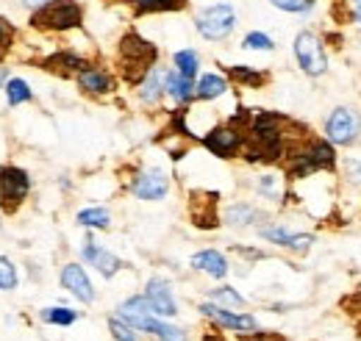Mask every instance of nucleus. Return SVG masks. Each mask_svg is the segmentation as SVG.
<instances>
[{
  "label": "nucleus",
  "instance_id": "9",
  "mask_svg": "<svg viewBox=\"0 0 361 341\" xmlns=\"http://www.w3.org/2000/svg\"><path fill=\"white\" fill-rule=\"evenodd\" d=\"M259 236L267 239L275 247H283V250L295 253V256H306L312 250V244H314V236L312 233H295V230H289L281 222H272V225L259 228Z\"/></svg>",
  "mask_w": 361,
  "mask_h": 341
},
{
  "label": "nucleus",
  "instance_id": "27",
  "mask_svg": "<svg viewBox=\"0 0 361 341\" xmlns=\"http://www.w3.org/2000/svg\"><path fill=\"white\" fill-rule=\"evenodd\" d=\"M242 47L245 50H259V53H272L275 50V39H272L270 34H264V31H250V34H245Z\"/></svg>",
  "mask_w": 361,
  "mask_h": 341
},
{
  "label": "nucleus",
  "instance_id": "13",
  "mask_svg": "<svg viewBox=\"0 0 361 341\" xmlns=\"http://www.w3.org/2000/svg\"><path fill=\"white\" fill-rule=\"evenodd\" d=\"M145 297H147V302H150V308H153L156 316H176V314H178L173 289H170V283L161 280V278H150V280H147Z\"/></svg>",
  "mask_w": 361,
  "mask_h": 341
},
{
  "label": "nucleus",
  "instance_id": "22",
  "mask_svg": "<svg viewBox=\"0 0 361 341\" xmlns=\"http://www.w3.org/2000/svg\"><path fill=\"white\" fill-rule=\"evenodd\" d=\"M164 89H167V94L176 103H180V106H186L195 97V84L189 78H183L178 70H164Z\"/></svg>",
  "mask_w": 361,
  "mask_h": 341
},
{
  "label": "nucleus",
  "instance_id": "16",
  "mask_svg": "<svg viewBox=\"0 0 361 341\" xmlns=\"http://www.w3.org/2000/svg\"><path fill=\"white\" fill-rule=\"evenodd\" d=\"M81 256L87 264H92L103 278H114L120 269H123V261L114 256V253H109V250H103L100 244H94L92 239L84 242V250H81Z\"/></svg>",
  "mask_w": 361,
  "mask_h": 341
},
{
  "label": "nucleus",
  "instance_id": "11",
  "mask_svg": "<svg viewBox=\"0 0 361 341\" xmlns=\"http://www.w3.org/2000/svg\"><path fill=\"white\" fill-rule=\"evenodd\" d=\"M167 192H170V178H167V172L161 170H142L131 180V194L139 197V200L156 203V200H164Z\"/></svg>",
  "mask_w": 361,
  "mask_h": 341
},
{
  "label": "nucleus",
  "instance_id": "21",
  "mask_svg": "<svg viewBox=\"0 0 361 341\" xmlns=\"http://www.w3.org/2000/svg\"><path fill=\"white\" fill-rule=\"evenodd\" d=\"M164 94H167V89H164V70L161 67H153L147 73V78L139 84V100L147 103V106H156Z\"/></svg>",
  "mask_w": 361,
  "mask_h": 341
},
{
  "label": "nucleus",
  "instance_id": "34",
  "mask_svg": "<svg viewBox=\"0 0 361 341\" xmlns=\"http://www.w3.org/2000/svg\"><path fill=\"white\" fill-rule=\"evenodd\" d=\"M209 297L214 299V302H226V305H233V308H239V305H245V299L239 292H233L231 286H220V289H214Z\"/></svg>",
  "mask_w": 361,
  "mask_h": 341
},
{
  "label": "nucleus",
  "instance_id": "7",
  "mask_svg": "<svg viewBox=\"0 0 361 341\" xmlns=\"http://www.w3.org/2000/svg\"><path fill=\"white\" fill-rule=\"evenodd\" d=\"M31 192V178L20 167H3L0 170V209L6 213H14Z\"/></svg>",
  "mask_w": 361,
  "mask_h": 341
},
{
  "label": "nucleus",
  "instance_id": "35",
  "mask_svg": "<svg viewBox=\"0 0 361 341\" xmlns=\"http://www.w3.org/2000/svg\"><path fill=\"white\" fill-rule=\"evenodd\" d=\"M11 42H14V25H11L6 17H0V61L8 56Z\"/></svg>",
  "mask_w": 361,
  "mask_h": 341
},
{
  "label": "nucleus",
  "instance_id": "18",
  "mask_svg": "<svg viewBox=\"0 0 361 341\" xmlns=\"http://www.w3.org/2000/svg\"><path fill=\"white\" fill-rule=\"evenodd\" d=\"M203 200H192V222L197 228H217V194H209V192H200Z\"/></svg>",
  "mask_w": 361,
  "mask_h": 341
},
{
  "label": "nucleus",
  "instance_id": "42",
  "mask_svg": "<svg viewBox=\"0 0 361 341\" xmlns=\"http://www.w3.org/2000/svg\"><path fill=\"white\" fill-rule=\"evenodd\" d=\"M3 81H6V70H0V84H3Z\"/></svg>",
  "mask_w": 361,
  "mask_h": 341
},
{
  "label": "nucleus",
  "instance_id": "15",
  "mask_svg": "<svg viewBox=\"0 0 361 341\" xmlns=\"http://www.w3.org/2000/svg\"><path fill=\"white\" fill-rule=\"evenodd\" d=\"M78 86H81V92H87L92 97H106V94L114 92L117 84H114V75L109 70H103L97 64H90L84 73H78Z\"/></svg>",
  "mask_w": 361,
  "mask_h": 341
},
{
  "label": "nucleus",
  "instance_id": "38",
  "mask_svg": "<svg viewBox=\"0 0 361 341\" xmlns=\"http://www.w3.org/2000/svg\"><path fill=\"white\" fill-rule=\"evenodd\" d=\"M242 341H283L278 333H253V336H242Z\"/></svg>",
  "mask_w": 361,
  "mask_h": 341
},
{
  "label": "nucleus",
  "instance_id": "1",
  "mask_svg": "<svg viewBox=\"0 0 361 341\" xmlns=\"http://www.w3.org/2000/svg\"><path fill=\"white\" fill-rule=\"evenodd\" d=\"M336 164V144H331L325 136H306L289 147L283 159V175L286 180H306L317 172H334Z\"/></svg>",
  "mask_w": 361,
  "mask_h": 341
},
{
  "label": "nucleus",
  "instance_id": "39",
  "mask_svg": "<svg viewBox=\"0 0 361 341\" xmlns=\"http://www.w3.org/2000/svg\"><path fill=\"white\" fill-rule=\"evenodd\" d=\"M350 3V20L359 25V31H361V0H348Z\"/></svg>",
  "mask_w": 361,
  "mask_h": 341
},
{
  "label": "nucleus",
  "instance_id": "37",
  "mask_svg": "<svg viewBox=\"0 0 361 341\" xmlns=\"http://www.w3.org/2000/svg\"><path fill=\"white\" fill-rule=\"evenodd\" d=\"M342 170H345L348 180H350L353 186H361V164H359V161H353V159H345Z\"/></svg>",
  "mask_w": 361,
  "mask_h": 341
},
{
  "label": "nucleus",
  "instance_id": "19",
  "mask_svg": "<svg viewBox=\"0 0 361 341\" xmlns=\"http://www.w3.org/2000/svg\"><path fill=\"white\" fill-rule=\"evenodd\" d=\"M228 78L236 86H245V89H264L270 84V73L264 70H253L247 64H233V67H226Z\"/></svg>",
  "mask_w": 361,
  "mask_h": 341
},
{
  "label": "nucleus",
  "instance_id": "17",
  "mask_svg": "<svg viewBox=\"0 0 361 341\" xmlns=\"http://www.w3.org/2000/svg\"><path fill=\"white\" fill-rule=\"evenodd\" d=\"M192 269L220 280V278L228 275V258L220 250H200V253L192 256Z\"/></svg>",
  "mask_w": 361,
  "mask_h": 341
},
{
  "label": "nucleus",
  "instance_id": "20",
  "mask_svg": "<svg viewBox=\"0 0 361 341\" xmlns=\"http://www.w3.org/2000/svg\"><path fill=\"white\" fill-rule=\"evenodd\" d=\"M134 6V17L147 14H176L189 6V0H128Z\"/></svg>",
  "mask_w": 361,
  "mask_h": 341
},
{
  "label": "nucleus",
  "instance_id": "43",
  "mask_svg": "<svg viewBox=\"0 0 361 341\" xmlns=\"http://www.w3.org/2000/svg\"><path fill=\"white\" fill-rule=\"evenodd\" d=\"M359 333H361V322H359Z\"/></svg>",
  "mask_w": 361,
  "mask_h": 341
},
{
  "label": "nucleus",
  "instance_id": "36",
  "mask_svg": "<svg viewBox=\"0 0 361 341\" xmlns=\"http://www.w3.org/2000/svg\"><path fill=\"white\" fill-rule=\"evenodd\" d=\"M256 192H259V194H264V197H270V200L281 197V189H278V178H275V175H262V178L256 180Z\"/></svg>",
  "mask_w": 361,
  "mask_h": 341
},
{
  "label": "nucleus",
  "instance_id": "4",
  "mask_svg": "<svg viewBox=\"0 0 361 341\" xmlns=\"http://www.w3.org/2000/svg\"><path fill=\"white\" fill-rule=\"evenodd\" d=\"M236 25H239V17L231 3H212L195 14V31L206 42H226L236 31Z\"/></svg>",
  "mask_w": 361,
  "mask_h": 341
},
{
  "label": "nucleus",
  "instance_id": "33",
  "mask_svg": "<svg viewBox=\"0 0 361 341\" xmlns=\"http://www.w3.org/2000/svg\"><path fill=\"white\" fill-rule=\"evenodd\" d=\"M109 330H111L114 341H136V333L131 330V325H128L126 319L111 316V319H109Z\"/></svg>",
  "mask_w": 361,
  "mask_h": 341
},
{
  "label": "nucleus",
  "instance_id": "14",
  "mask_svg": "<svg viewBox=\"0 0 361 341\" xmlns=\"http://www.w3.org/2000/svg\"><path fill=\"white\" fill-rule=\"evenodd\" d=\"M61 286H64L75 299H81V302H92V299H94L92 280H90V275L84 272L81 264H64V269H61Z\"/></svg>",
  "mask_w": 361,
  "mask_h": 341
},
{
  "label": "nucleus",
  "instance_id": "26",
  "mask_svg": "<svg viewBox=\"0 0 361 341\" xmlns=\"http://www.w3.org/2000/svg\"><path fill=\"white\" fill-rule=\"evenodd\" d=\"M78 225H84V228H97V230H106V228L111 225V213L106 211V209H100V206H92V209L78 211Z\"/></svg>",
  "mask_w": 361,
  "mask_h": 341
},
{
  "label": "nucleus",
  "instance_id": "5",
  "mask_svg": "<svg viewBox=\"0 0 361 341\" xmlns=\"http://www.w3.org/2000/svg\"><path fill=\"white\" fill-rule=\"evenodd\" d=\"M292 53H295V61H298L303 75L319 78V75L328 73V47H325V39L317 31H312V28H303V31L295 34Z\"/></svg>",
  "mask_w": 361,
  "mask_h": 341
},
{
  "label": "nucleus",
  "instance_id": "24",
  "mask_svg": "<svg viewBox=\"0 0 361 341\" xmlns=\"http://www.w3.org/2000/svg\"><path fill=\"white\" fill-rule=\"evenodd\" d=\"M223 219H226L228 225H233V228H247V225L262 219V211L256 206H250V203H231Z\"/></svg>",
  "mask_w": 361,
  "mask_h": 341
},
{
  "label": "nucleus",
  "instance_id": "2",
  "mask_svg": "<svg viewBox=\"0 0 361 341\" xmlns=\"http://www.w3.org/2000/svg\"><path fill=\"white\" fill-rule=\"evenodd\" d=\"M117 61H120L123 81L131 86H139L147 78V73L156 67L159 47L150 39H145L139 31H126L120 37V44H117Z\"/></svg>",
  "mask_w": 361,
  "mask_h": 341
},
{
  "label": "nucleus",
  "instance_id": "3",
  "mask_svg": "<svg viewBox=\"0 0 361 341\" xmlns=\"http://www.w3.org/2000/svg\"><path fill=\"white\" fill-rule=\"evenodd\" d=\"M28 23L45 34H67L84 25V6L78 0H47L42 8L31 11Z\"/></svg>",
  "mask_w": 361,
  "mask_h": 341
},
{
  "label": "nucleus",
  "instance_id": "12",
  "mask_svg": "<svg viewBox=\"0 0 361 341\" xmlns=\"http://www.w3.org/2000/svg\"><path fill=\"white\" fill-rule=\"evenodd\" d=\"M92 61H87V58H84L81 53H75V50H59V53L42 58V70L56 73V75H61V78H73V75L78 78V73H84Z\"/></svg>",
  "mask_w": 361,
  "mask_h": 341
},
{
  "label": "nucleus",
  "instance_id": "10",
  "mask_svg": "<svg viewBox=\"0 0 361 341\" xmlns=\"http://www.w3.org/2000/svg\"><path fill=\"white\" fill-rule=\"evenodd\" d=\"M200 314L209 316L214 325H220V328H226V330H233V333H256V330H259L256 316L228 311V308L217 305V302H203V305H200Z\"/></svg>",
  "mask_w": 361,
  "mask_h": 341
},
{
  "label": "nucleus",
  "instance_id": "30",
  "mask_svg": "<svg viewBox=\"0 0 361 341\" xmlns=\"http://www.w3.org/2000/svg\"><path fill=\"white\" fill-rule=\"evenodd\" d=\"M42 319L50 322V325H73L78 319V314L59 305V308H42Z\"/></svg>",
  "mask_w": 361,
  "mask_h": 341
},
{
  "label": "nucleus",
  "instance_id": "28",
  "mask_svg": "<svg viewBox=\"0 0 361 341\" xmlns=\"http://www.w3.org/2000/svg\"><path fill=\"white\" fill-rule=\"evenodd\" d=\"M270 6H275L278 11H286V14H298V17L312 14L317 8L314 0H270Z\"/></svg>",
  "mask_w": 361,
  "mask_h": 341
},
{
  "label": "nucleus",
  "instance_id": "23",
  "mask_svg": "<svg viewBox=\"0 0 361 341\" xmlns=\"http://www.w3.org/2000/svg\"><path fill=\"white\" fill-rule=\"evenodd\" d=\"M228 89V78L226 75H217V73H209V75H203L197 86H195V97L197 100H217V97H223Z\"/></svg>",
  "mask_w": 361,
  "mask_h": 341
},
{
  "label": "nucleus",
  "instance_id": "32",
  "mask_svg": "<svg viewBox=\"0 0 361 341\" xmlns=\"http://www.w3.org/2000/svg\"><path fill=\"white\" fill-rule=\"evenodd\" d=\"M153 336L159 341H186V330H180L176 325H167V322H156Z\"/></svg>",
  "mask_w": 361,
  "mask_h": 341
},
{
  "label": "nucleus",
  "instance_id": "8",
  "mask_svg": "<svg viewBox=\"0 0 361 341\" xmlns=\"http://www.w3.org/2000/svg\"><path fill=\"white\" fill-rule=\"evenodd\" d=\"M203 147L217 156V159H236L245 153V142H247V133L233 125H220V128H212L203 139Z\"/></svg>",
  "mask_w": 361,
  "mask_h": 341
},
{
  "label": "nucleus",
  "instance_id": "29",
  "mask_svg": "<svg viewBox=\"0 0 361 341\" xmlns=\"http://www.w3.org/2000/svg\"><path fill=\"white\" fill-rule=\"evenodd\" d=\"M6 97H8V106H20V103L31 100L34 94H31V89L23 78H11L8 86H6Z\"/></svg>",
  "mask_w": 361,
  "mask_h": 341
},
{
  "label": "nucleus",
  "instance_id": "31",
  "mask_svg": "<svg viewBox=\"0 0 361 341\" xmlns=\"http://www.w3.org/2000/svg\"><path fill=\"white\" fill-rule=\"evenodd\" d=\"M17 289V269L8 258L0 256V292H11Z\"/></svg>",
  "mask_w": 361,
  "mask_h": 341
},
{
  "label": "nucleus",
  "instance_id": "6",
  "mask_svg": "<svg viewBox=\"0 0 361 341\" xmlns=\"http://www.w3.org/2000/svg\"><path fill=\"white\" fill-rule=\"evenodd\" d=\"M325 139L336 147H350L361 136V114L350 106H336L325 120Z\"/></svg>",
  "mask_w": 361,
  "mask_h": 341
},
{
  "label": "nucleus",
  "instance_id": "41",
  "mask_svg": "<svg viewBox=\"0 0 361 341\" xmlns=\"http://www.w3.org/2000/svg\"><path fill=\"white\" fill-rule=\"evenodd\" d=\"M203 341H226V339H223V336H217V333H209Z\"/></svg>",
  "mask_w": 361,
  "mask_h": 341
},
{
  "label": "nucleus",
  "instance_id": "40",
  "mask_svg": "<svg viewBox=\"0 0 361 341\" xmlns=\"http://www.w3.org/2000/svg\"><path fill=\"white\" fill-rule=\"evenodd\" d=\"M47 0H23V6L25 8H31V11H37V8H42Z\"/></svg>",
  "mask_w": 361,
  "mask_h": 341
},
{
  "label": "nucleus",
  "instance_id": "25",
  "mask_svg": "<svg viewBox=\"0 0 361 341\" xmlns=\"http://www.w3.org/2000/svg\"><path fill=\"white\" fill-rule=\"evenodd\" d=\"M173 64H176V70H178L180 75L189 78V81H195V75L200 73V56H197V50H192V47L178 50V53L173 56Z\"/></svg>",
  "mask_w": 361,
  "mask_h": 341
}]
</instances>
